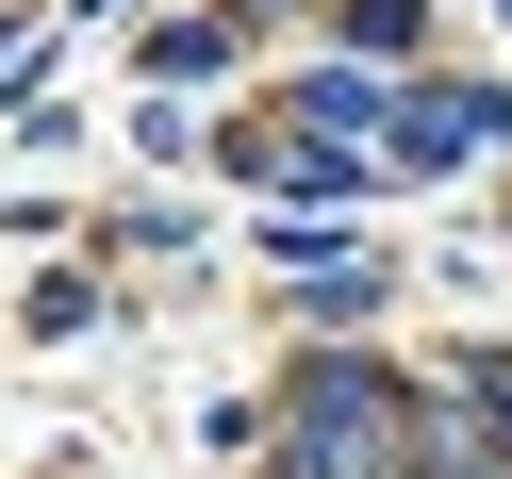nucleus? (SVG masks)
Returning <instances> with one entry per match:
<instances>
[{"label": "nucleus", "mask_w": 512, "mask_h": 479, "mask_svg": "<svg viewBox=\"0 0 512 479\" xmlns=\"http://www.w3.org/2000/svg\"><path fill=\"white\" fill-rule=\"evenodd\" d=\"M463 149H512V100H479V83H446V100H413L397 166H463Z\"/></svg>", "instance_id": "obj_2"}, {"label": "nucleus", "mask_w": 512, "mask_h": 479, "mask_svg": "<svg viewBox=\"0 0 512 479\" xmlns=\"http://www.w3.org/2000/svg\"><path fill=\"white\" fill-rule=\"evenodd\" d=\"M479 397H496V430H512V364H479Z\"/></svg>", "instance_id": "obj_4"}, {"label": "nucleus", "mask_w": 512, "mask_h": 479, "mask_svg": "<svg viewBox=\"0 0 512 479\" xmlns=\"http://www.w3.org/2000/svg\"><path fill=\"white\" fill-rule=\"evenodd\" d=\"M298 397H314V413H298V479H364V463H380V397H397V380H364V364H314Z\"/></svg>", "instance_id": "obj_1"}, {"label": "nucleus", "mask_w": 512, "mask_h": 479, "mask_svg": "<svg viewBox=\"0 0 512 479\" xmlns=\"http://www.w3.org/2000/svg\"><path fill=\"white\" fill-rule=\"evenodd\" d=\"M347 34H364V50H413V0H347Z\"/></svg>", "instance_id": "obj_3"}]
</instances>
